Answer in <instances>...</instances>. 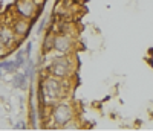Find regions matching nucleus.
Here are the masks:
<instances>
[{
	"label": "nucleus",
	"mask_w": 153,
	"mask_h": 131,
	"mask_svg": "<svg viewBox=\"0 0 153 131\" xmlns=\"http://www.w3.org/2000/svg\"><path fill=\"white\" fill-rule=\"evenodd\" d=\"M42 101H48L51 104H57L65 98V85L63 79L55 78L52 75L46 76L42 82V90H40Z\"/></svg>",
	"instance_id": "nucleus-1"
},
{
	"label": "nucleus",
	"mask_w": 153,
	"mask_h": 131,
	"mask_svg": "<svg viewBox=\"0 0 153 131\" xmlns=\"http://www.w3.org/2000/svg\"><path fill=\"white\" fill-rule=\"evenodd\" d=\"M75 117H76L75 108L69 102H57V105L52 110V121L55 124V128H61Z\"/></svg>",
	"instance_id": "nucleus-2"
},
{
	"label": "nucleus",
	"mask_w": 153,
	"mask_h": 131,
	"mask_svg": "<svg viewBox=\"0 0 153 131\" xmlns=\"http://www.w3.org/2000/svg\"><path fill=\"white\" fill-rule=\"evenodd\" d=\"M74 72V64L71 61V58L68 57H58L52 61L49 67V73L55 76V78H60V79H66L69 78Z\"/></svg>",
	"instance_id": "nucleus-3"
},
{
	"label": "nucleus",
	"mask_w": 153,
	"mask_h": 131,
	"mask_svg": "<svg viewBox=\"0 0 153 131\" xmlns=\"http://www.w3.org/2000/svg\"><path fill=\"white\" fill-rule=\"evenodd\" d=\"M16 14L19 17L28 18V20H35L40 14V6H38L34 0H17L16 2Z\"/></svg>",
	"instance_id": "nucleus-4"
},
{
	"label": "nucleus",
	"mask_w": 153,
	"mask_h": 131,
	"mask_svg": "<svg viewBox=\"0 0 153 131\" xmlns=\"http://www.w3.org/2000/svg\"><path fill=\"white\" fill-rule=\"evenodd\" d=\"M74 46H75V40H74L72 35L63 34V32L55 34V38H54V50H57L58 54L69 55L71 52L74 50Z\"/></svg>",
	"instance_id": "nucleus-5"
},
{
	"label": "nucleus",
	"mask_w": 153,
	"mask_h": 131,
	"mask_svg": "<svg viewBox=\"0 0 153 131\" xmlns=\"http://www.w3.org/2000/svg\"><path fill=\"white\" fill-rule=\"evenodd\" d=\"M31 20H28V18H23V17H19V18H16L14 20V23H12V31H14V34H16V37L17 38H23V37H26L28 35V32H29V29H31Z\"/></svg>",
	"instance_id": "nucleus-6"
},
{
	"label": "nucleus",
	"mask_w": 153,
	"mask_h": 131,
	"mask_svg": "<svg viewBox=\"0 0 153 131\" xmlns=\"http://www.w3.org/2000/svg\"><path fill=\"white\" fill-rule=\"evenodd\" d=\"M54 38H55V32L49 31L43 40V54H48V52L54 50Z\"/></svg>",
	"instance_id": "nucleus-7"
},
{
	"label": "nucleus",
	"mask_w": 153,
	"mask_h": 131,
	"mask_svg": "<svg viewBox=\"0 0 153 131\" xmlns=\"http://www.w3.org/2000/svg\"><path fill=\"white\" fill-rule=\"evenodd\" d=\"M5 50H6V46H5V43H3V40H2V37H0V55L5 54Z\"/></svg>",
	"instance_id": "nucleus-8"
},
{
	"label": "nucleus",
	"mask_w": 153,
	"mask_h": 131,
	"mask_svg": "<svg viewBox=\"0 0 153 131\" xmlns=\"http://www.w3.org/2000/svg\"><path fill=\"white\" fill-rule=\"evenodd\" d=\"M34 2H35V3L38 5V6H40V8H42V6L45 5V2H46V0H34Z\"/></svg>",
	"instance_id": "nucleus-9"
}]
</instances>
